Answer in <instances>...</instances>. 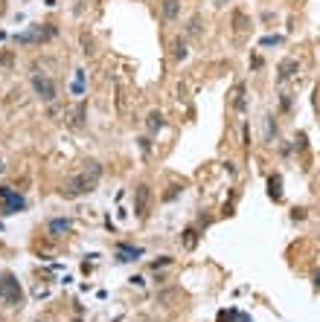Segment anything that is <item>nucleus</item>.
<instances>
[{
    "label": "nucleus",
    "instance_id": "1",
    "mask_svg": "<svg viewBox=\"0 0 320 322\" xmlns=\"http://www.w3.org/2000/svg\"><path fill=\"white\" fill-rule=\"evenodd\" d=\"M99 180H102V163H96V160H87L79 169L76 174H70L64 183H61V197H67V200H76V197H82V195H90L96 186H99Z\"/></svg>",
    "mask_w": 320,
    "mask_h": 322
},
{
    "label": "nucleus",
    "instance_id": "2",
    "mask_svg": "<svg viewBox=\"0 0 320 322\" xmlns=\"http://www.w3.org/2000/svg\"><path fill=\"white\" fill-rule=\"evenodd\" d=\"M0 302L6 305V308H15V311H21L24 308V288H21V282L15 273H0Z\"/></svg>",
    "mask_w": 320,
    "mask_h": 322
},
{
    "label": "nucleus",
    "instance_id": "3",
    "mask_svg": "<svg viewBox=\"0 0 320 322\" xmlns=\"http://www.w3.org/2000/svg\"><path fill=\"white\" fill-rule=\"evenodd\" d=\"M24 209H26L24 195H18L12 186H3V189H0V212H3V215H18V212H24Z\"/></svg>",
    "mask_w": 320,
    "mask_h": 322
},
{
    "label": "nucleus",
    "instance_id": "4",
    "mask_svg": "<svg viewBox=\"0 0 320 322\" xmlns=\"http://www.w3.org/2000/svg\"><path fill=\"white\" fill-rule=\"evenodd\" d=\"M50 38H56V26H50V23H41V26H32V29H26V32L15 35L18 44H44Z\"/></svg>",
    "mask_w": 320,
    "mask_h": 322
},
{
    "label": "nucleus",
    "instance_id": "5",
    "mask_svg": "<svg viewBox=\"0 0 320 322\" xmlns=\"http://www.w3.org/2000/svg\"><path fill=\"white\" fill-rule=\"evenodd\" d=\"M32 90H35V96L41 99V102H56V96H59V87H56V81L50 79V76H41V73H35L32 76Z\"/></svg>",
    "mask_w": 320,
    "mask_h": 322
},
{
    "label": "nucleus",
    "instance_id": "6",
    "mask_svg": "<svg viewBox=\"0 0 320 322\" xmlns=\"http://www.w3.org/2000/svg\"><path fill=\"white\" fill-rule=\"evenodd\" d=\"M152 186L140 183L134 186V215L137 218H149V209H152Z\"/></svg>",
    "mask_w": 320,
    "mask_h": 322
},
{
    "label": "nucleus",
    "instance_id": "7",
    "mask_svg": "<svg viewBox=\"0 0 320 322\" xmlns=\"http://www.w3.org/2000/svg\"><path fill=\"white\" fill-rule=\"evenodd\" d=\"M297 73H300L297 58H283V61H280V67H277V84H285V81L297 79Z\"/></svg>",
    "mask_w": 320,
    "mask_h": 322
},
{
    "label": "nucleus",
    "instance_id": "8",
    "mask_svg": "<svg viewBox=\"0 0 320 322\" xmlns=\"http://www.w3.org/2000/svg\"><path fill=\"white\" fill-rule=\"evenodd\" d=\"M163 128H166V116L160 114V111H152V114L146 116V131H149V134H157V131H163Z\"/></svg>",
    "mask_w": 320,
    "mask_h": 322
},
{
    "label": "nucleus",
    "instance_id": "9",
    "mask_svg": "<svg viewBox=\"0 0 320 322\" xmlns=\"http://www.w3.org/2000/svg\"><path fill=\"white\" fill-rule=\"evenodd\" d=\"M160 15H163V21H178V15H180V0H163L160 3Z\"/></svg>",
    "mask_w": 320,
    "mask_h": 322
},
{
    "label": "nucleus",
    "instance_id": "10",
    "mask_svg": "<svg viewBox=\"0 0 320 322\" xmlns=\"http://www.w3.org/2000/svg\"><path fill=\"white\" fill-rule=\"evenodd\" d=\"M143 255L140 247H128V244H119V250H117V261H137Z\"/></svg>",
    "mask_w": 320,
    "mask_h": 322
},
{
    "label": "nucleus",
    "instance_id": "11",
    "mask_svg": "<svg viewBox=\"0 0 320 322\" xmlns=\"http://www.w3.org/2000/svg\"><path fill=\"white\" fill-rule=\"evenodd\" d=\"M268 195H271L273 200H283V177H280V174H271V177H268Z\"/></svg>",
    "mask_w": 320,
    "mask_h": 322
},
{
    "label": "nucleus",
    "instance_id": "12",
    "mask_svg": "<svg viewBox=\"0 0 320 322\" xmlns=\"http://www.w3.org/2000/svg\"><path fill=\"white\" fill-rule=\"evenodd\" d=\"M84 116H87V104L79 102L76 108H73V114H70V128H82L84 125Z\"/></svg>",
    "mask_w": 320,
    "mask_h": 322
},
{
    "label": "nucleus",
    "instance_id": "13",
    "mask_svg": "<svg viewBox=\"0 0 320 322\" xmlns=\"http://www.w3.org/2000/svg\"><path fill=\"white\" fill-rule=\"evenodd\" d=\"M233 108H236L239 114H245V111H248V99H245V84H236V90H233Z\"/></svg>",
    "mask_w": 320,
    "mask_h": 322
},
{
    "label": "nucleus",
    "instance_id": "14",
    "mask_svg": "<svg viewBox=\"0 0 320 322\" xmlns=\"http://www.w3.org/2000/svg\"><path fill=\"white\" fill-rule=\"evenodd\" d=\"M187 56H190L187 41H184V38H178V41L172 44V58H175V61H187Z\"/></svg>",
    "mask_w": 320,
    "mask_h": 322
},
{
    "label": "nucleus",
    "instance_id": "15",
    "mask_svg": "<svg viewBox=\"0 0 320 322\" xmlns=\"http://www.w3.org/2000/svg\"><path fill=\"white\" fill-rule=\"evenodd\" d=\"M70 221L67 218H53L50 221V232H53V235H61V232H70Z\"/></svg>",
    "mask_w": 320,
    "mask_h": 322
},
{
    "label": "nucleus",
    "instance_id": "16",
    "mask_svg": "<svg viewBox=\"0 0 320 322\" xmlns=\"http://www.w3.org/2000/svg\"><path fill=\"white\" fill-rule=\"evenodd\" d=\"M248 26H250V21H248V18H245L242 12H233V29H236V32H245Z\"/></svg>",
    "mask_w": 320,
    "mask_h": 322
},
{
    "label": "nucleus",
    "instance_id": "17",
    "mask_svg": "<svg viewBox=\"0 0 320 322\" xmlns=\"http://www.w3.org/2000/svg\"><path fill=\"white\" fill-rule=\"evenodd\" d=\"M187 32L195 38V35H201V15H192L190 18V26H187Z\"/></svg>",
    "mask_w": 320,
    "mask_h": 322
},
{
    "label": "nucleus",
    "instance_id": "18",
    "mask_svg": "<svg viewBox=\"0 0 320 322\" xmlns=\"http://www.w3.org/2000/svg\"><path fill=\"white\" fill-rule=\"evenodd\" d=\"M84 90V70H76V79H73V93L76 96H82Z\"/></svg>",
    "mask_w": 320,
    "mask_h": 322
},
{
    "label": "nucleus",
    "instance_id": "19",
    "mask_svg": "<svg viewBox=\"0 0 320 322\" xmlns=\"http://www.w3.org/2000/svg\"><path fill=\"white\" fill-rule=\"evenodd\" d=\"M195 241H198L195 230H187V232H184V247H187V250H192V247H195Z\"/></svg>",
    "mask_w": 320,
    "mask_h": 322
},
{
    "label": "nucleus",
    "instance_id": "20",
    "mask_svg": "<svg viewBox=\"0 0 320 322\" xmlns=\"http://www.w3.org/2000/svg\"><path fill=\"white\" fill-rule=\"evenodd\" d=\"M280 41H283L280 35H265V38H262L259 44H262V46H273V44H280Z\"/></svg>",
    "mask_w": 320,
    "mask_h": 322
},
{
    "label": "nucleus",
    "instance_id": "21",
    "mask_svg": "<svg viewBox=\"0 0 320 322\" xmlns=\"http://www.w3.org/2000/svg\"><path fill=\"white\" fill-rule=\"evenodd\" d=\"M166 264H172V258H169V255H160L157 261H152V270H157V267H166Z\"/></svg>",
    "mask_w": 320,
    "mask_h": 322
},
{
    "label": "nucleus",
    "instance_id": "22",
    "mask_svg": "<svg viewBox=\"0 0 320 322\" xmlns=\"http://www.w3.org/2000/svg\"><path fill=\"white\" fill-rule=\"evenodd\" d=\"M140 148H143V154H149V148H152V142H149V137H143V139H140Z\"/></svg>",
    "mask_w": 320,
    "mask_h": 322
},
{
    "label": "nucleus",
    "instance_id": "23",
    "mask_svg": "<svg viewBox=\"0 0 320 322\" xmlns=\"http://www.w3.org/2000/svg\"><path fill=\"white\" fill-rule=\"evenodd\" d=\"M3 172H6V166H3V160H0V174H3Z\"/></svg>",
    "mask_w": 320,
    "mask_h": 322
},
{
    "label": "nucleus",
    "instance_id": "24",
    "mask_svg": "<svg viewBox=\"0 0 320 322\" xmlns=\"http://www.w3.org/2000/svg\"><path fill=\"white\" fill-rule=\"evenodd\" d=\"M35 322H50V319H35Z\"/></svg>",
    "mask_w": 320,
    "mask_h": 322
},
{
    "label": "nucleus",
    "instance_id": "25",
    "mask_svg": "<svg viewBox=\"0 0 320 322\" xmlns=\"http://www.w3.org/2000/svg\"><path fill=\"white\" fill-rule=\"evenodd\" d=\"M73 322H82V319H73Z\"/></svg>",
    "mask_w": 320,
    "mask_h": 322
},
{
    "label": "nucleus",
    "instance_id": "26",
    "mask_svg": "<svg viewBox=\"0 0 320 322\" xmlns=\"http://www.w3.org/2000/svg\"><path fill=\"white\" fill-rule=\"evenodd\" d=\"M0 322H3V316H0Z\"/></svg>",
    "mask_w": 320,
    "mask_h": 322
}]
</instances>
